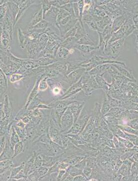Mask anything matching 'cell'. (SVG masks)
Masks as SVG:
<instances>
[{
  "label": "cell",
  "instance_id": "7c38bea8",
  "mask_svg": "<svg viewBox=\"0 0 138 181\" xmlns=\"http://www.w3.org/2000/svg\"><path fill=\"white\" fill-rule=\"evenodd\" d=\"M92 169H91L90 168H87L85 169L83 171V172L84 173L85 175L89 177L90 176L91 173Z\"/></svg>",
  "mask_w": 138,
  "mask_h": 181
},
{
  "label": "cell",
  "instance_id": "8fae6325",
  "mask_svg": "<svg viewBox=\"0 0 138 181\" xmlns=\"http://www.w3.org/2000/svg\"><path fill=\"white\" fill-rule=\"evenodd\" d=\"M48 169L44 168V167H42V168H40L39 169V174H40V175L43 176V175H44V174L46 173V172L48 171Z\"/></svg>",
  "mask_w": 138,
  "mask_h": 181
},
{
  "label": "cell",
  "instance_id": "5bb4252c",
  "mask_svg": "<svg viewBox=\"0 0 138 181\" xmlns=\"http://www.w3.org/2000/svg\"><path fill=\"white\" fill-rule=\"evenodd\" d=\"M65 173V171H64L63 169L60 170V172H59V174L58 178H61L62 177L64 176V175Z\"/></svg>",
  "mask_w": 138,
  "mask_h": 181
},
{
  "label": "cell",
  "instance_id": "5b68a950",
  "mask_svg": "<svg viewBox=\"0 0 138 181\" xmlns=\"http://www.w3.org/2000/svg\"><path fill=\"white\" fill-rule=\"evenodd\" d=\"M23 168V165H22L21 166H19V167L14 168L13 169H12V176H11V177H15V176H16V175H17L18 173L20 172L22 170Z\"/></svg>",
  "mask_w": 138,
  "mask_h": 181
},
{
  "label": "cell",
  "instance_id": "52a82bcc",
  "mask_svg": "<svg viewBox=\"0 0 138 181\" xmlns=\"http://www.w3.org/2000/svg\"><path fill=\"white\" fill-rule=\"evenodd\" d=\"M124 130L126 132H129L130 133H132L133 134H135L136 135L138 136V131L137 130H135L132 129L130 127H123Z\"/></svg>",
  "mask_w": 138,
  "mask_h": 181
},
{
  "label": "cell",
  "instance_id": "30bf717a",
  "mask_svg": "<svg viewBox=\"0 0 138 181\" xmlns=\"http://www.w3.org/2000/svg\"><path fill=\"white\" fill-rule=\"evenodd\" d=\"M47 88V85L45 81H43L40 84V89L41 90H44Z\"/></svg>",
  "mask_w": 138,
  "mask_h": 181
},
{
  "label": "cell",
  "instance_id": "6da1fadb",
  "mask_svg": "<svg viewBox=\"0 0 138 181\" xmlns=\"http://www.w3.org/2000/svg\"><path fill=\"white\" fill-rule=\"evenodd\" d=\"M64 117H62V131L65 132L71 128L73 124V116L71 114H64Z\"/></svg>",
  "mask_w": 138,
  "mask_h": 181
},
{
  "label": "cell",
  "instance_id": "4fadbf2b",
  "mask_svg": "<svg viewBox=\"0 0 138 181\" xmlns=\"http://www.w3.org/2000/svg\"><path fill=\"white\" fill-rule=\"evenodd\" d=\"M73 180H74V181H85V180H86V178L82 176V175H79L75 177Z\"/></svg>",
  "mask_w": 138,
  "mask_h": 181
},
{
  "label": "cell",
  "instance_id": "7a4b0ae2",
  "mask_svg": "<svg viewBox=\"0 0 138 181\" xmlns=\"http://www.w3.org/2000/svg\"><path fill=\"white\" fill-rule=\"evenodd\" d=\"M50 137L51 140L56 143L61 145V139L60 137V135L58 132L55 129H50Z\"/></svg>",
  "mask_w": 138,
  "mask_h": 181
},
{
  "label": "cell",
  "instance_id": "9a60e30c",
  "mask_svg": "<svg viewBox=\"0 0 138 181\" xmlns=\"http://www.w3.org/2000/svg\"><path fill=\"white\" fill-rule=\"evenodd\" d=\"M18 125L19 126V127H21V128H24V127L25 126V123H24L23 121H20V122H19V123H18Z\"/></svg>",
  "mask_w": 138,
  "mask_h": 181
},
{
  "label": "cell",
  "instance_id": "277c9868",
  "mask_svg": "<svg viewBox=\"0 0 138 181\" xmlns=\"http://www.w3.org/2000/svg\"><path fill=\"white\" fill-rule=\"evenodd\" d=\"M23 150V144L22 142H19L15 146L14 148V150H15V153L14 155L13 158L17 156L18 155L22 152Z\"/></svg>",
  "mask_w": 138,
  "mask_h": 181
},
{
  "label": "cell",
  "instance_id": "3957f363",
  "mask_svg": "<svg viewBox=\"0 0 138 181\" xmlns=\"http://www.w3.org/2000/svg\"><path fill=\"white\" fill-rule=\"evenodd\" d=\"M19 137L18 134L15 130V129L13 128L12 130V133H11V137L10 138V145L12 146V148H14V146L15 145L19 143Z\"/></svg>",
  "mask_w": 138,
  "mask_h": 181
},
{
  "label": "cell",
  "instance_id": "8992f818",
  "mask_svg": "<svg viewBox=\"0 0 138 181\" xmlns=\"http://www.w3.org/2000/svg\"><path fill=\"white\" fill-rule=\"evenodd\" d=\"M22 77H23V76L21 75L14 74L12 75L10 81L12 82H16L17 81H20Z\"/></svg>",
  "mask_w": 138,
  "mask_h": 181
},
{
  "label": "cell",
  "instance_id": "9c48e42d",
  "mask_svg": "<svg viewBox=\"0 0 138 181\" xmlns=\"http://www.w3.org/2000/svg\"><path fill=\"white\" fill-rule=\"evenodd\" d=\"M11 162H10L9 161H3V162H1V168H7V166H9V165H10Z\"/></svg>",
  "mask_w": 138,
  "mask_h": 181
},
{
  "label": "cell",
  "instance_id": "2e32d148",
  "mask_svg": "<svg viewBox=\"0 0 138 181\" xmlns=\"http://www.w3.org/2000/svg\"><path fill=\"white\" fill-rule=\"evenodd\" d=\"M53 91H54V94H57L60 92V89L59 88H55L53 90Z\"/></svg>",
  "mask_w": 138,
  "mask_h": 181
},
{
  "label": "cell",
  "instance_id": "ba28073f",
  "mask_svg": "<svg viewBox=\"0 0 138 181\" xmlns=\"http://www.w3.org/2000/svg\"><path fill=\"white\" fill-rule=\"evenodd\" d=\"M42 159L39 156H37L36 159L35 160V166L36 168H40V166L42 164Z\"/></svg>",
  "mask_w": 138,
  "mask_h": 181
}]
</instances>
